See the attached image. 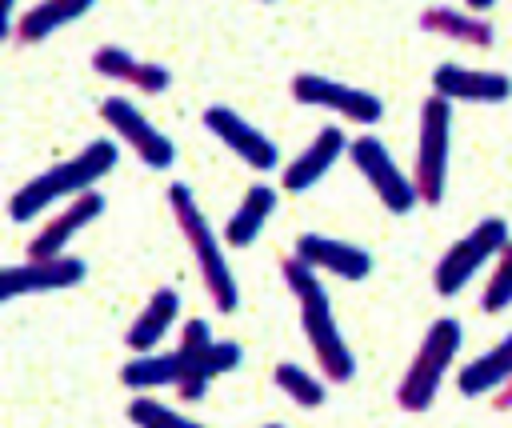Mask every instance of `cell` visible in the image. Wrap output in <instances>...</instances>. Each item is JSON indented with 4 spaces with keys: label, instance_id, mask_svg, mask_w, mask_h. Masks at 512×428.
<instances>
[{
    "label": "cell",
    "instance_id": "6da1fadb",
    "mask_svg": "<svg viewBox=\"0 0 512 428\" xmlns=\"http://www.w3.org/2000/svg\"><path fill=\"white\" fill-rule=\"evenodd\" d=\"M280 276H284V288L296 296V308H300V328L308 336V348L320 364V376L332 380V384H344L356 376V356L352 348L344 344V332L332 316V300L320 284V272L312 264H304L300 256H284L280 260Z\"/></svg>",
    "mask_w": 512,
    "mask_h": 428
},
{
    "label": "cell",
    "instance_id": "7a4b0ae2",
    "mask_svg": "<svg viewBox=\"0 0 512 428\" xmlns=\"http://www.w3.org/2000/svg\"><path fill=\"white\" fill-rule=\"evenodd\" d=\"M116 160H120V144L116 140H92V144H84L76 156L60 160L48 172H40L28 184H20L12 192V200H8V220L24 224V220L40 216L44 208H52L60 200H76V196L92 192L116 168Z\"/></svg>",
    "mask_w": 512,
    "mask_h": 428
},
{
    "label": "cell",
    "instance_id": "3957f363",
    "mask_svg": "<svg viewBox=\"0 0 512 428\" xmlns=\"http://www.w3.org/2000/svg\"><path fill=\"white\" fill-rule=\"evenodd\" d=\"M168 208L176 216V228L192 252V264L208 288V300L216 304V312H236L240 304V288H236V276H232V264L224 256V240L216 236V228L208 224V216L200 212L196 196L188 184H172L168 188Z\"/></svg>",
    "mask_w": 512,
    "mask_h": 428
},
{
    "label": "cell",
    "instance_id": "277c9868",
    "mask_svg": "<svg viewBox=\"0 0 512 428\" xmlns=\"http://www.w3.org/2000/svg\"><path fill=\"white\" fill-rule=\"evenodd\" d=\"M460 340H464V328L456 316H440L428 324V332L420 336V344H416V352H412V360L396 384V404L404 412H428L432 408V400H436V392H440V384H444V376L460 352Z\"/></svg>",
    "mask_w": 512,
    "mask_h": 428
},
{
    "label": "cell",
    "instance_id": "5b68a950",
    "mask_svg": "<svg viewBox=\"0 0 512 428\" xmlns=\"http://www.w3.org/2000/svg\"><path fill=\"white\" fill-rule=\"evenodd\" d=\"M448 148H452V100L428 96L416 120V156H412V184L420 204L436 208L448 188Z\"/></svg>",
    "mask_w": 512,
    "mask_h": 428
},
{
    "label": "cell",
    "instance_id": "8992f818",
    "mask_svg": "<svg viewBox=\"0 0 512 428\" xmlns=\"http://www.w3.org/2000/svg\"><path fill=\"white\" fill-rule=\"evenodd\" d=\"M512 244V236H508V224L500 220V216H484L480 224H472L460 240H452L448 248H444V256L436 260V268H432V288H436V296H456V292H464L468 288V280L484 268V264H492L504 248Z\"/></svg>",
    "mask_w": 512,
    "mask_h": 428
},
{
    "label": "cell",
    "instance_id": "52a82bcc",
    "mask_svg": "<svg viewBox=\"0 0 512 428\" xmlns=\"http://www.w3.org/2000/svg\"><path fill=\"white\" fill-rule=\"evenodd\" d=\"M176 352H180V364H184L180 384H176V396L180 400H200L216 376L240 368V360H244V352H240L236 340H216L212 328H208V320H196V316L180 328Z\"/></svg>",
    "mask_w": 512,
    "mask_h": 428
},
{
    "label": "cell",
    "instance_id": "ba28073f",
    "mask_svg": "<svg viewBox=\"0 0 512 428\" xmlns=\"http://www.w3.org/2000/svg\"><path fill=\"white\" fill-rule=\"evenodd\" d=\"M348 156H352L356 172L368 180V188L376 192V200H380L392 216H404V212H412V208L420 204V192H416L412 176L400 172V164L392 160V152L384 148V140H376V136H356V140L348 144Z\"/></svg>",
    "mask_w": 512,
    "mask_h": 428
},
{
    "label": "cell",
    "instance_id": "9c48e42d",
    "mask_svg": "<svg viewBox=\"0 0 512 428\" xmlns=\"http://www.w3.org/2000/svg\"><path fill=\"white\" fill-rule=\"evenodd\" d=\"M100 120L116 132V140H120L144 168H172V160H176L172 140H168L128 96H108V100H100Z\"/></svg>",
    "mask_w": 512,
    "mask_h": 428
},
{
    "label": "cell",
    "instance_id": "30bf717a",
    "mask_svg": "<svg viewBox=\"0 0 512 428\" xmlns=\"http://www.w3.org/2000/svg\"><path fill=\"white\" fill-rule=\"evenodd\" d=\"M292 100L296 104H308V108H328L352 124H376L384 116V100L364 92V88H352L344 80H332V76H320V72H296L292 76Z\"/></svg>",
    "mask_w": 512,
    "mask_h": 428
},
{
    "label": "cell",
    "instance_id": "8fae6325",
    "mask_svg": "<svg viewBox=\"0 0 512 428\" xmlns=\"http://www.w3.org/2000/svg\"><path fill=\"white\" fill-rule=\"evenodd\" d=\"M204 128L236 156L244 160L248 168L256 172H276L280 168V148L272 136H264L252 120H244L236 108H224V104H208L204 108Z\"/></svg>",
    "mask_w": 512,
    "mask_h": 428
},
{
    "label": "cell",
    "instance_id": "7c38bea8",
    "mask_svg": "<svg viewBox=\"0 0 512 428\" xmlns=\"http://www.w3.org/2000/svg\"><path fill=\"white\" fill-rule=\"evenodd\" d=\"M88 276V264L80 256H48V260H24L0 272V300H16V296H36V292H60V288H76Z\"/></svg>",
    "mask_w": 512,
    "mask_h": 428
},
{
    "label": "cell",
    "instance_id": "4fadbf2b",
    "mask_svg": "<svg viewBox=\"0 0 512 428\" xmlns=\"http://www.w3.org/2000/svg\"><path fill=\"white\" fill-rule=\"evenodd\" d=\"M292 256H300L316 272H328V276H340V280H352V284L372 276V252L352 244V240H336V236H320V232H300Z\"/></svg>",
    "mask_w": 512,
    "mask_h": 428
},
{
    "label": "cell",
    "instance_id": "5bb4252c",
    "mask_svg": "<svg viewBox=\"0 0 512 428\" xmlns=\"http://www.w3.org/2000/svg\"><path fill=\"white\" fill-rule=\"evenodd\" d=\"M432 92L444 100L464 104H504L512 96V76L488 72V68H464V64H440L432 72Z\"/></svg>",
    "mask_w": 512,
    "mask_h": 428
},
{
    "label": "cell",
    "instance_id": "9a60e30c",
    "mask_svg": "<svg viewBox=\"0 0 512 428\" xmlns=\"http://www.w3.org/2000/svg\"><path fill=\"white\" fill-rule=\"evenodd\" d=\"M344 152H348V136H344L336 124H324V128L308 140V148H304L296 160H288V164L280 168V188H284V192H308L312 184H320V180L328 176V168H332Z\"/></svg>",
    "mask_w": 512,
    "mask_h": 428
},
{
    "label": "cell",
    "instance_id": "2e32d148",
    "mask_svg": "<svg viewBox=\"0 0 512 428\" xmlns=\"http://www.w3.org/2000/svg\"><path fill=\"white\" fill-rule=\"evenodd\" d=\"M100 212H104V196H100V188H92V192H84V196L68 200V204H64V212H60V216H52V220H48V224L28 240V260L64 256V248L72 244V236H76V232H84Z\"/></svg>",
    "mask_w": 512,
    "mask_h": 428
},
{
    "label": "cell",
    "instance_id": "e0dca14e",
    "mask_svg": "<svg viewBox=\"0 0 512 428\" xmlns=\"http://www.w3.org/2000/svg\"><path fill=\"white\" fill-rule=\"evenodd\" d=\"M92 68L104 76V80H116V84H128L144 96H160L172 88V72L164 64H152V60H140L132 56L128 48H116V44H100L92 48Z\"/></svg>",
    "mask_w": 512,
    "mask_h": 428
},
{
    "label": "cell",
    "instance_id": "ac0fdd59",
    "mask_svg": "<svg viewBox=\"0 0 512 428\" xmlns=\"http://www.w3.org/2000/svg\"><path fill=\"white\" fill-rule=\"evenodd\" d=\"M176 316H180V292H176V288H156V292L148 296V304L140 308V316L132 320L124 344H128L136 356L160 352V344H164L168 328L176 324Z\"/></svg>",
    "mask_w": 512,
    "mask_h": 428
},
{
    "label": "cell",
    "instance_id": "d6986e66",
    "mask_svg": "<svg viewBox=\"0 0 512 428\" xmlns=\"http://www.w3.org/2000/svg\"><path fill=\"white\" fill-rule=\"evenodd\" d=\"M416 24L432 36H448V40L468 44V48H492V40H496L492 24L480 12H460V8H444V4L424 8Z\"/></svg>",
    "mask_w": 512,
    "mask_h": 428
},
{
    "label": "cell",
    "instance_id": "ffe728a7",
    "mask_svg": "<svg viewBox=\"0 0 512 428\" xmlns=\"http://www.w3.org/2000/svg\"><path fill=\"white\" fill-rule=\"evenodd\" d=\"M276 200H280V192H276L272 184H252V188L240 196V204H236V212L228 216V224H224V244H228V248H248V244L264 232L268 216L276 212Z\"/></svg>",
    "mask_w": 512,
    "mask_h": 428
},
{
    "label": "cell",
    "instance_id": "44dd1931",
    "mask_svg": "<svg viewBox=\"0 0 512 428\" xmlns=\"http://www.w3.org/2000/svg\"><path fill=\"white\" fill-rule=\"evenodd\" d=\"M508 380H512V332H508L500 344H492L484 356L468 360V364L460 368V376H456V388H460L464 396H492V392H500Z\"/></svg>",
    "mask_w": 512,
    "mask_h": 428
},
{
    "label": "cell",
    "instance_id": "7402d4cb",
    "mask_svg": "<svg viewBox=\"0 0 512 428\" xmlns=\"http://www.w3.org/2000/svg\"><path fill=\"white\" fill-rule=\"evenodd\" d=\"M92 4H96V0H40V4H32V8L16 20L12 40H16V44H40V40H48L52 32L76 24Z\"/></svg>",
    "mask_w": 512,
    "mask_h": 428
},
{
    "label": "cell",
    "instance_id": "603a6c76",
    "mask_svg": "<svg viewBox=\"0 0 512 428\" xmlns=\"http://www.w3.org/2000/svg\"><path fill=\"white\" fill-rule=\"evenodd\" d=\"M180 372H184V364H180V352L172 348V352H144V356L128 360L120 368V380H124V388L152 392V388H176Z\"/></svg>",
    "mask_w": 512,
    "mask_h": 428
},
{
    "label": "cell",
    "instance_id": "cb8c5ba5",
    "mask_svg": "<svg viewBox=\"0 0 512 428\" xmlns=\"http://www.w3.org/2000/svg\"><path fill=\"white\" fill-rule=\"evenodd\" d=\"M272 380H276V388H280L292 404H300V408H320L324 396H328V380H324V376H316V372H308V368H300V364H288V360L272 368Z\"/></svg>",
    "mask_w": 512,
    "mask_h": 428
},
{
    "label": "cell",
    "instance_id": "d4e9b609",
    "mask_svg": "<svg viewBox=\"0 0 512 428\" xmlns=\"http://www.w3.org/2000/svg\"><path fill=\"white\" fill-rule=\"evenodd\" d=\"M128 420H132L136 428H204V424H196L192 416H184V412L160 404V400L148 396V392H140V396L128 400Z\"/></svg>",
    "mask_w": 512,
    "mask_h": 428
},
{
    "label": "cell",
    "instance_id": "484cf974",
    "mask_svg": "<svg viewBox=\"0 0 512 428\" xmlns=\"http://www.w3.org/2000/svg\"><path fill=\"white\" fill-rule=\"evenodd\" d=\"M480 308L484 312H504L512 308V244L492 260V276L480 292Z\"/></svg>",
    "mask_w": 512,
    "mask_h": 428
},
{
    "label": "cell",
    "instance_id": "4316f807",
    "mask_svg": "<svg viewBox=\"0 0 512 428\" xmlns=\"http://www.w3.org/2000/svg\"><path fill=\"white\" fill-rule=\"evenodd\" d=\"M0 4H4V24H0V32L12 36V32H16V20H20V16H16V0H0Z\"/></svg>",
    "mask_w": 512,
    "mask_h": 428
},
{
    "label": "cell",
    "instance_id": "83f0119b",
    "mask_svg": "<svg viewBox=\"0 0 512 428\" xmlns=\"http://www.w3.org/2000/svg\"><path fill=\"white\" fill-rule=\"evenodd\" d=\"M496 408H512V380H508V384L496 392Z\"/></svg>",
    "mask_w": 512,
    "mask_h": 428
},
{
    "label": "cell",
    "instance_id": "f1b7e54d",
    "mask_svg": "<svg viewBox=\"0 0 512 428\" xmlns=\"http://www.w3.org/2000/svg\"><path fill=\"white\" fill-rule=\"evenodd\" d=\"M464 4H468V12H480V16H484V12H488L496 0H464Z\"/></svg>",
    "mask_w": 512,
    "mask_h": 428
},
{
    "label": "cell",
    "instance_id": "f546056e",
    "mask_svg": "<svg viewBox=\"0 0 512 428\" xmlns=\"http://www.w3.org/2000/svg\"><path fill=\"white\" fill-rule=\"evenodd\" d=\"M260 4H268V0H260Z\"/></svg>",
    "mask_w": 512,
    "mask_h": 428
}]
</instances>
